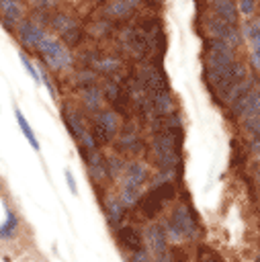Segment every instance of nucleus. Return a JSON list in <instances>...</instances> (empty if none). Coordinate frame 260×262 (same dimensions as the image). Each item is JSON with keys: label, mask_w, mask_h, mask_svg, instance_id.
<instances>
[{"label": "nucleus", "mask_w": 260, "mask_h": 262, "mask_svg": "<svg viewBox=\"0 0 260 262\" xmlns=\"http://www.w3.org/2000/svg\"><path fill=\"white\" fill-rule=\"evenodd\" d=\"M2 27L6 31H16V25L23 20V4L20 0H0Z\"/></svg>", "instance_id": "nucleus-10"}, {"label": "nucleus", "mask_w": 260, "mask_h": 262, "mask_svg": "<svg viewBox=\"0 0 260 262\" xmlns=\"http://www.w3.org/2000/svg\"><path fill=\"white\" fill-rule=\"evenodd\" d=\"M137 78L141 80V84H143V88H145L147 94H149V92H158V90H170V88H168L166 74H164L158 66H154V63L141 66Z\"/></svg>", "instance_id": "nucleus-6"}, {"label": "nucleus", "mask_w": 260, "mask_h": 262, "mask_svg": "<svg viewBox=\"0 0 260 262\" xmlns=\"http://www.w3.org/2000/svg\"><path fill=\"white\" fill-rule=\"evenodd\" d=\"M141 2H143V4H147V6H149V8H158V6H160V2H162V0H141Z\"/></svg>", "instance_id": "nucleus-39"}, {"label": "nucleus", "mask_w": 260, "mask_h": 262, "mask_svg": "<svg viewBox=\"0 0 260 262\" xmlns=\"http://www.w3.org/2000/svg\"><path fill=\"white\" fill-rule=\"evenodd\" d=\"M49 25L55 29V31H59V33H63V31H68L70 27H74L76 25V20L70 16V14H63V12H57V14H53L51 18H49Z\"/></svg>", "instance_id": "nucleus-28"}, {"label": "nucleus", "mask_w": 260, "mask_h": 262, "mask_svg": "<svg viewBox=\"0 0 260 262\" xmlns=\"http://www.w3.org/2000/svg\"><path fill=\"white\" fill-rule=\"evenodd\" d=\"M82 104H84V108L86 111H90V113H98L100 111V106H102V92L98 90V86H94V84H90V86H86L84 90H82Z\"/></svg>", "instance_id": "nucleus-20"}, {"label": "nucleus", "mask_w": 260, "mask_h": 262, "mask_svg": "<svg viewBox=\"0 0 260 262\" xmlns=\"http://www.w3.org/2000/svg\"><path fill=\"white\" fill-rule=\"evenodd\" d=\"M127 262H154V258H151V252L147 248H139L135 252H129Z\"/></svg>", "instance_id": "nucleus-34"}, {"label": "nucleus", "mask_w": 260, "mask_h": 262, "mask_svg": "<svg viewBox=\"0 0 260 262\" xmlns=\"http://www.w3.org/2000/svg\"><path fill=\"white\" fill-rule=\"evenodd\" d=\"M170 217L174 219V223L180 227L184 239H197L201 235V225H199V217L192 211V207L188 205H176L170 213Z\"/></svg>", "instance_id": "nucleus-4"}, {"label": "nucleus", "mask_w": 260, "mask_h": 262, "mask_svg": "<svg viewBox=\"0 0 260 262\" xmlns=\"http://www.w3.org/2000/svg\"><path fill=\"white\" fill-rule=\"evenodd\" d=\"M162 227H164V233H166L168 242H172V244H180V242H184V235H182L180 227L174 223V219H172L170 215L162 219Z\"/></svg>", "instance_id": "nucleus-26"}, {"label": "nucleus", "mask_w": 260, "mask_h": 262, "mask_svg": "<svg viewBox=\"0 0 260 262\" xmlns=\"http://www.w3.org/2000/svg\"><path fill=\"white\" fill-rule=\"evenodd\" d=\"M248 41H250V45H252V51H250V63H252V68L260 74V31H256Z\"/></svg>", "instance_id": "nucleus-29"}, {"label": "nucleus", "mask_w": 260, "mask_h": 262, "mask_svg": "<svg viewBox=\"0 0 260 262\" xmlns=\"http://www.w3.org/2000/svg\"><path fill=\"white\" fill-rule=\"evenodd\" d=\"M18 59H20V63L25 66L27 74L33 78V84H41V72H39V70H37V66L31 61V57H29L25 51H18Z\"/></svg>", "instance_id": "nucleus-30"}, {"label": "nucleus", "mask_w": 260, "mask_h": 262, "mask_svg": "<svg viewBox=\"0 0 260 262\" xmlns=\"http://www.w3.org/2000/svg\"><path fill=\"white\" fill-rule=\"evenodd\" d=\"M154 262H174V260H172L170 254L164 252V254H156V256H154Z\"/></svg>", "instance_id": "nucleus-38"}, {"label": "nucleus", "mask_w": 260, "mask_h": 262, "mask_svg": "<svg viewBox=\"0 0 260 262\" xmlns=\"http://www.w3.org/2000/svg\"><path fill=\"white\" fill-rule=\"evenodd\" d=\"M121 45L125 51H129L137 59H143L145 55H149V39L137 27H127L121 31Z\"/></svg>", "instance_id": "nucleus-5"}, {"label": "nucleus", "mask_w": 260, "mask_h": 262, "mask_svg": "<svg viewBox=\"0 0 260 262\" xmlns=\"http://www.w3.org/2000/svg\"><path fill=\"white\" fill-rule=\"evenodd\" d=\"M229 119L231 121H242L246 117H254L260 115V86H254L250 92H246L242 98H237L235 102H231L227 106Z\"/></svg>", "instance_id": "nucleus-3"}, {"label": "nucleus", "mask_w": 260, "mask_h": 262, "mask_svg": "<svg viewBox=\"0 0 260 262\" xmlns=\"http://www.w3.org/2000/svg\"><path fill=\"white\" fill-rule=\"evenodd\" d=\"M143 242H145V248L156 256V254H164L166 248H168V237L164 233V227L162 223H149L145 229H143Z\"/></svg>", "instance_id": "nucleus-9"}, {"label": "nucleus", "mask_w": 260, "mask_h": 262, "mask_svg": "<svg viewBox=\"0 0 260 262\" xmlns=\"http://www.w3.org/2000/svg\"><path fill=\"white\" fill-rule=\"evenodd\" d=\"M63 176H66V182H68V188L72 194H78V184H76V178L72 174V170H63Z\"/></svg>", "instance_id": "nucleus-36"}, {"label": "nucleus", "mask_w": 260, "mask_h": 262, "mask_svg": "<svg viewBox=\"0 0 260 262\" xmlns=\"http://www.w3.org/2000/svg\"><path fill=\"white\" fill-rule=\"evenodd\" d=\"M115 231H117V242L125 252H135L145 246L143 233L135 225H119Z\"/></svg>", "instance_id": "nucleus-8"}, {"label": "nucleus", "mask_w": 260, "mask_h": 262, "mask_svg": "<svg viewBox=\"0 0 260 262\" xmlns=\"http://www.w3.org/2000/svg\"><path fill=\"white\" fill-rule=\"evenodd\" d=\"M141 188H143V186H137V184H133V182H129V180H123L121 192H119L121 203H123L125 207H135L137 201H139V196H141Z\"/></svg>", "instance_id": "nucleus-21"}, {"label": "nucleus", "mask_w": 260, "mask_h": 262, "mask_svg": "<svg viewBox=\"0 0 260 262\" xmlns=\"http://www.w3.org/2000/svg\"><path fill=\"white\" fill-rule=\"evenodd\" d=\"M203 25H205V35L207 37H217V39H223V41H227L231 47H240L242 43H244V35H242V31H240V27L237 25H231V23H225L223 18H219L217 14H209V16H205V20H203Z\"/></svg>", "instance_id": "nucleus-2"}, {"label": "nucleus", "mask_w": 260, "mask_h": 262, "mask_svg": "<svg viewBox=\"0 0 260 262\" xmlns=\"http://www.w3.org/2000/svg\"><path fill=\"white\" fill-rule=\"evenodd\" d=\"M84 162H86V170L94 182H104L111 178L109 168H106V158H102L98 151H92Z\"/></svg>", "instance_id": "nucleus-14"}, {"label": "nucleus", "mask_w": 260, "mask_h": 262, "mask_svg": "<svg viewBox=\"0 0 260 262\" xmlns=\"http://www.w3.org/2000/svg\"><path fill=\"white\" fill-rule=\"evenodd\" d=\"M94 123L109 131L113 137L119 133V115L115 108H100L98 113H94Z\"/></svg>", "instance_id": "nucleus-16"}, {"label": "nucleus", "mask_w": 260, "mask_h": 262, "mask_svg": "<svg viewBox=\"0 0 260 262\" xmlns=\"http://www.w3.org/2000/svg\"><path fill=\"white\" fill-rule=\"evenodd\" d=\"M14 117H16V123H18V127H20V131H23V135H25V137H27V141L31 143V147H33L35 151H39V149H41L39 139H37V135L33 133V129H31L29 121L25 119V115H23V111H20L18 106H14Z\"/></svg>", "instance_id": "nucleus-23"}, {"label": "nucleus", "mask_w": 260, "mask_h": 262, "mask_svg": "<svg viewBox=\"0 0 260 262\" xmlns=\"http://www.w3.org/2000/svg\"><path fill=\"white\" fill-rule=\"evenodd\" d=\"M235 4H237V12H240V16L250 18V16L256 14V10H258V6H260V0H237Z\"/></svg>", "instance_id": "nucleus-32"}, {"label": "nucleus", "mask_w": 260, "mask_h": 262, "mask_svg": "<svg viewBox=\"0 0 260 262\" xmlns=\"http://www.w3.org/2000/svg\"><path fill=\"white\" fill-rule=\"evenodd\" d=\"M37 55L41 57V61L55 72H63L70 70L74 66V55L70 51V47H66L61 41H57L55 37H51L49 33H45L37 45Z\"/></svg>", "instance_id": "nucleus-1"}, {"label": "nucleus", "mask_w": 260, "mask_h": 262, "mask_svg": "<svg viewBox=\"0 0 260 262\" xmlns=\"http://www.w3.org/2000/svg\"><path fill=\"white\" fill-rule=\"evenodd\" d=\"M18 231V215L10 209H6V217L0 223V239H12Z\"/></svg>", "instance_id": "nucleus-22"}, {"label": "nucleus", "mask_w": 260, "mask_h": 262, "mask_svg": "<svg viewBox=\"0 0 260 262\" xmlns=\"http://www.w3.org/2000/svg\"><path fill=\"white\" fill-rule=\"evenodd\" d=\"M135 12V6L129 4L127 0H113L109 6H106V14L109 16H115V18H127Z\"/></svg>", "instance_id": "nucleus-24"}, {"label": "nucleus", "mask_w": 260, "mask_h": 262, "mask_svg": "<svg viewBox=\"0 0 260 262\" xmlns=\"http://www.w3.org/2000/svg\"><path fill=\"white\" fill-rule=\"evenodd\" d=\"M248 151L254 154V156H260V139L250 137V141H248Z\"/></svg>", "instance_id": "nucleus-37"}, {"label": "nucleus", "mask_w": 260, "mask_h": 262, "mask_svg": "<svg viewBox=\"0 0 260 262\" xmlns=\"http://www.w3.org/2000/svg\"><path fill=\"white\" fill-rule=\"evenodd\" d=\"M102 96L115 106V111H121L127 104V96H125V92H123V88H121L119 82H106L104 84V90H102Z\"/></svg>", "instance_id": "nucleus-19"}, {"label": "nucleus", "mask_w": 260, "mask_h": 262, "mask_svg": "<svg viewBox=\"0 0 260 262\" xmlns=\"http://www.w3.org/2000/svg\"><path fill=\"white\" fill-rule=\"evenodd\" d=\"M82 41H84V31H82L78 25H74V27H70L68 31L61 33V43H63L66 47H78Z\"/></svg>", "instance_id": "nucleus-27"}, {"label": "nucleus", "mask_w": 260, "mask_h": 262, "mask_svg": "<svg viewBox=\"0 0 260 262\" xmlns=\"http://www.w3.org/2000/svg\"><path fill=\"white\" fill-rule=\"evenodd\" d=\"M94 70L100 72V74H106V76H115L119 70H121V61L115 59V57H98L94 63Z\"/></svg>", "instance_id": "nucleus-25"}, {"label": "nucleus", "mask_w": 260, "mask_h": 262, "mask_svg": "<svg viewBox=\"0 0 260 262\" xmlns=\"http://www.w3.org/2000/svg\"><path fill=\"white\" fill-rule=\"evenodd\" d=\"M256 184H258V188H260V166H258V170H256Z\"/></svg>", "instance_id": "nucleus-40"}, {"label": "nucleus", "mask_w": 260, "mask_h": 262, "mask_svg": "<svg viewBox=\"0 0 260 262\" xmlns=\"http://www.w3.org/2000/svg\"><path fill=\"white\" fill-rule=\"evenodd\" d=\"M117 151L119 154H133L141 156L145 151V141L135 133V131H123L117 137Z\"/></svg>", "instance_id": "nucleus-12"}, {"label": "nucleus", "mask_w": 260, "mask_h": 262, "mask_svg": "<svg viewBox=\"0 0 260 262\" xmlns=\"http://www.w3.org/2000/svg\"><path fill=\"white\" fill-rule=\"evenodd\" d=\"M242 35H244V39H250L256 31H260V14L256 16H250V18H244V25H242Z\"/></svg>", "instance_id": "nucleus-33"}, {"label": "nucleus", "mask_w": 260, "mask_h": 262, "mask_svg": "<svg viewBox=\"0 0 260 262\" xmlns=\"http://www.w3.org/2000/svg\"><path fill=\"white\" fill-rule=\"evenodd\" d=\"M104 215H106V221H109V225L113 227V229H117L119 225H123V219H125V205L121 203V199L119 196H109L106 201H104Z\"/></svg>", "instance_id": "nucleus-15"}, {"label": "nucleus", "mask_w": 260, "mask_h": 262, "mask_svg": "<svg viewBox=\"0 0 260 262\" xmlns=\"http://www.w3.org/2000/svg\"><path fill=\"white\" fill-rule=\"evenodd\" d=\"M123 174H125V180L133 182L137 186H143L147 176H149V170H147V166L143 162L133 160V162H125V172Z\"/></svg>", "instance_id": "nucleus-17"}, {"label": "nucleus", "mask_w": 260, "mask_h": 262, "mask_svg": "<svg viewBox=\"0 0 260 262\" xmlns=\"http://www.w3.org/2000/svg\"><path fill=\"white\" fill-rule=\"evenodd\" d=\"M149 98H151V104H154L156 115L164 117V115H170V113L174 111V98H172L170 90H158V92H149Z\"/></svg>", "instance_id": "nucleus-18"}, {"label": "nucleus", "mask_w": 260, "mask_h": 262, "mask_svg": "<svg viewBox=\"0 0 260 262\" xmlns=\"http://www.w3.org/2000/svg\"><path fill=\"white\" fill-rule=\"evenodd\" d=\"M61 121H63L66 129L70 131V135H72L76 141H80V137H82V135L88 131V129H86V125H84L82 113H80L78 108L63 106V111H61Z\"/></svg>", "instance_id": "nucleus-11"}, {"label": "nucleus", "mask_w": 260, "mask_h": 262, "mask_svg": "<svg viewBox=\"0 0 260 262\" xmlns=\"http://www.w3.org/2000/svg\"><path fill=\"white\" fill-rule=\"evenodd\" d=\"M106 168L111 178H119L125 172V162L121 156H106Z\"/></svg>", "instance_id": "nucleus-31"}, {"label": "nucleus", "mask_w": 260, "mask_h": 262, "mask_svg": "<svg viewBox=\"0 0 260 262\" xmlns=\"http://www.w3.org/2000/svg\"><path fill=\"white\" fill-rule=\"evenodd\" d=\"M209 8L213 14H217L225 23H231V25L240 23V12H237L235 0H209Z\"/></svg>", "instance_id": "nucleus-13"}, {"label": "nucleus", "mask_w": 260, "mask_h": 262, "mask_svg": "<svg viewBox=\"0 0 260 262\" xmlns=\"http://www.w3.org/2000/svg\"><path fill=\"white\" fill-rule=\"evenodd\" d=\"M16 35H18V41L27 47V49H37L41 37L45 35V31L35 23V20H29V18H23L18 25H16Z\"/></svg>", "instance_id": "nucleus-7"}, {"label": "nucleus", "mask_w": 260, "mask_h": 262, "mask_svg": "<svg viewBox=\"0 0 260 262\" xmlns=\"http://www.w3.org/2000/svg\"><path fill=\"white\" fill-rule=\"evenodd\" d=\"M41 84H45V88H47V92H49L51 100H55V98H57V92H55V86H53V82H51V78L47 76V72H45V70L41 72Z\"/></svg>", "instance_id": "nucleus-35"}]
</instances>
